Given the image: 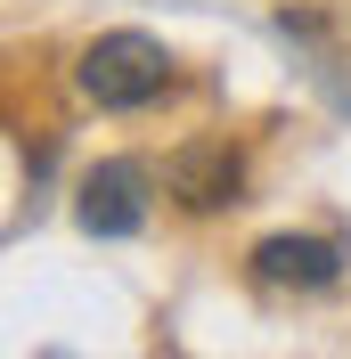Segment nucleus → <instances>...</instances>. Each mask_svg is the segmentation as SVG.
<instances>
[{
    "label": "nucleus",
    "instance_id": "f257e3e1",
    "mask_svg": "<svg viewBox=\"0 0 351 359\" xmlns=\"http://www.w3.org/2000/svg\"><path fill=\"white\" fill-rule=\"evenodd\" d=\"M74 82H82L90 107L131 114V107H147V98H164V82H172V49L155 41V33H98V41L82 49Z\"/></svg>",
    "mask_w": 351,
    "mask_h": 359
},
{
    "label": "nucleus",
    "instance_id": "f03ea898",
    "mask_svg": "<svg viewBox=\"0 0 351 359\" xmlns=\"http://www.w3.org/2000/svg\"><path fill=\"white\" fill-rule=\"evenodd\" d=\"M164 188H172L180 212H220V204H237V188H245V156L229 139H188V147H172V163H164Z\"/></svg>",
    "mask_w": 351,
    "mask_h": 359
},
{
    "label": "nucleus",
    "instance_id": "20e7f679",
    "mask_svg": "<svg viewBox=\"0 0 351 359\" xmlns=\"http://www.w3.org/2000/svg\"><path fill=\"white\" fill-rule=\"evenodd\" d=\"M253 278L327 294L335 278H343V245H335V237H262V245H253Z\"/></svg>",
    "mask_w": 351,
    "mask_h": 359
},
{
    "label": "nucleus",
    "instance_id": "7ed1b4c3",
    "mask_svg": "<svg viewBox=\"0 0 351 359\" xmlns=\"http://www.w3.org/2000/svg\"><path fill=\"white\" fill-rule=\"evenodd\" d=\"M74 221H82L90 237H131V229L147 221V163L107 156L98 172L82 180V204H74Z\"/></svg>",
    "mask_w": 351,
    "mask_h": 359
}]
</instances>
